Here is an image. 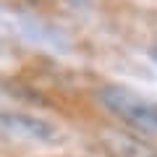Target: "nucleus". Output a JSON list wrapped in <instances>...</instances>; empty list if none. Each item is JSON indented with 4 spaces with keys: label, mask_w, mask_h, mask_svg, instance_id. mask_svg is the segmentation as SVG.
<instances>
[{
    "label": "nucleus",
    "mask_w": 157,
    "mask_h": 157,
    "mask_svg": "<svg viewBox=\"0 0 157 157\" xmlns=\"http://www.w3.org/2000/svg\"><path fill=\"white\" fill-rule=\"evenodd\" d=\"M97 100L121 121L131 123L134 128L147 131V134H157V102L144 100L141 94L123 86H102L97 92Z\"/></svg>",
    "instance_id": "1"
},
{
    "label": "nucleus",
    "mask_w": 157,
    "mask_h": 157,
    "mask_svg": "<svg viewBox=\"0 0 157 157\" xmlns=\"http://www.w3.org/2000/svg\"><path fill=\"white\" fill-rule=\"evenodd\" d=\"M0 134L13 136V139H26V141H47L55 136V128L47 121H39L34 115L3 113L0 115Z\"/></svg>",
    "instance_id": "2"
},
{
    "label": "nucleus",
    "mask_w": 157,
    "mask_h": 157,
    "mask_svg": "<svg viewBox=\"0 0 157 157\" xmlns=\"http://www.w3.org/2000/svg\"><path fill=\"white\" fill-rule=\"evenodd\" d=\"M102 141H105L107 152L113 157H157L155 147L144 144V141L134 139L128 134H121V131H105Z\"/></svg>",
    "instance_id": "3"
},
{
    "label": "nucleus",
    "mask_w": 157,
    "mask_h": 157,
    "mask_svg": "<svg viewBox=\"0 0 157 157\" xmlns=\"http://www.w3.org/2000/svg\"><path fill=\"white\" fill-rule=\"evenodd\" d=\"M152 58H155V60H157V47H155V50H152Z\"/></svg>",
    "instance_id": "4"
}]
</instances>
